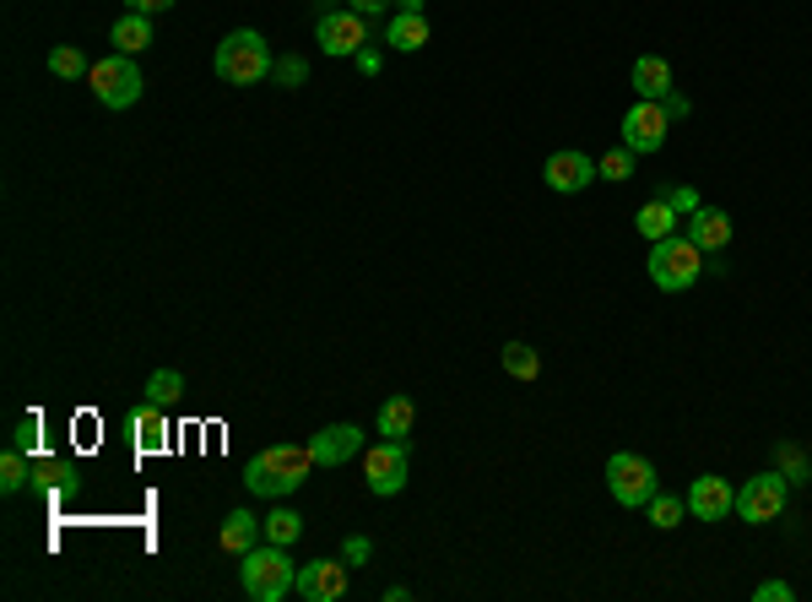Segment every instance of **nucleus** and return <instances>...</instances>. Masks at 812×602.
<instances>
[{
  "label": "nucleus",
  "mask_w": 812,
  "mask_h": 602,
  "mask_svg": "<svg viewBox=\"0 0 812 602\" xmlns=\"http://www.w3.org/2000/svg\"><path fill=\"white\" fill-rule=\"evenodd\" d=\"M314 467V451L310 445H266V451H255L250 467H245V488L260 494V499H282V494H293Z\"/></svg>",
  "instance_id": "obj_1"
},
{
  "label": "nucleus",
  "mask_w": 812,
  "mask_h": 602,
  "mask_svg": "<svg viewBox=\"0 0 812 602\" xmlns=\"http://www.w3.org/2000/svg\"><path fill=\"white\" fill-rule=\"evenodd\" d=\"M239 581H245V592H250L255 602H282L288 592H293V581H299L293 553H288L282 542H255L250 553H245Z\"/></svg>",
  "instance_id": "obj_2"
},
{
  "label": "nucleus",
  "mask_w": 812,
  "mask_h": 602,
  "mask_svg": "<svg viewBox=\"0 0 812 602\" xmlns=\"http://www.w3.org/2000/svg\"><path fill=\"white\" fill-rule=\"evenodd\" d=\"M212 66L223 82H234V87H255V82H266L271 76V44L255 33V28H239V33H228L223 44H217V55H212Z\"/></svg>",
  "instance_id": "obj_3"
},
{
  "label": "nucleus",
  "mask_w": 812,
  "mask_h": 602,
  "mask_svg": "<svg viewBox=\"0 0 812 602\" xmlns=\"http://www.w3.org/2000/svg\"><path fill=\"white\" fill-rule=\"evenodd\" d=\"M699 271H704V250H699L688 234H667V239L650 245V282H656L661 293H683V288H693Z\"/></svg>",
  "instance_id": "obj_4"
},
{
  "label": "nucleus",
  "mask_w": 812,
  "mask_h": 602,
  "mask_svg": "<svg viewBox=\"0 0 812 602\" xmlns=\"http://www.w3.org/2000/svg\"><path fill=\"white\" fill-rule=\"evenodd\" d=\"M314 39H320V50H325L331 61H358V50L375 44V39H369V17H358L353 6L325 11V17L314 22Z\"/></svg>",
  "instance_id": "obj_5"
},
{
  "label": "nucleus",
  "mask_w": 812,
  "mask_h": 602,
  "mask_svg": "<svg viewBox=\"0 0 812 602\" xmlns=\"http://www.w3.org/2000/svg\"><path fill=\"white\" fill-rule=\"evenodd\" d=\"M87 82H93V93H98L104 109H130V104L141 98V71H136V61L120 55V50L87 71Z\"/></svg>",
  "instance_id": "obj_6"
},
{
  "label": "nucleus",
  "mask_w": 812,
  "mask_h": 602,
  "mask_svg": "<svg viewBox=\"0 0 812 602\" xmlns=\"http://www.w3.org/2000/svg\"><path fill=\"white\" fill-rule=\"evenodd\" d=\"M607 488H613V499H618V505L639 510V505H650V494H656L661 483H656V467H650L645 456L618 451V456L607 462Z\"/></svg>",
  "instance_id": "obj_7"
},
{
  "label": "nucleus",
  "mask_w": 812,
  "mask_h": 602,
  "mask_svg": "<svg viewBox=\"0 0 812 602\" xmlns=\"http://www.w3.org/2000/svg\"><path fill=\"white\" fill-rule=\"evenodd\" d=\"M624 147L634 158H650V152H661L667 147V131H672V120H667V109L656 104V98H639L634 109L624 115Z\"/></svg>",
  "instance_id": "obj_8"
},
{
  "label": "nucleus",
  "mask_w": 812,
  "mask_h": 602,
  "mask_svg": "<svg viewBox=\"0 0 812 602\" xmlns=\"http://www.w3.org/2000/svg\"><path fill=\"white\" fill-rule=\"evenodd\" d=\"M786 472H758V477H748L743 488H737V516L743 522H753V527H764V522H775L780 510H786Z\"/></svg>",
  "instance_id": "obj_9"
},
{
  "label": "nucleus",
  "mask_w": 812,
  "mask_h": 602,
  "mask_svg": "<svg viewBox=\"0 0 812 602\" xmlns=\"http://www.w3.org/2000/svg\"><path fill=\"white\" fill-rule=\"evenodd\" d=\"M369 494L379 499H390V494H401L407 488V472H412V456H407V440H379L375 451H369Z\"/></svg>",
  "instance_id": "obj_10"
},
{
  "label": "nucleus",
  "mask_w": 812,
  "mask_h": 602,
  "mask_svg": "<svg viewBox=\"0 0 812 602\" xmlns=\"http://www.w3.org/2000/svg\"><path fill=\"white\" fill-rule=\"evenodd\" d=\"M347 559H310V565H299V581H293V592L304 602H342L347 598Z\"/></svg>",
  "instance_id": "obj_11"
},
{
  "label": "nucleus",
  "mask_w": 812,
  "mask_h": 602,
  "mask_svg": "<svg viewBox=\"0 0 812 602\" xmlns=\"http://www.w3.org/2000/svg\"><path fill=\"white\" fill-rule=\"evenodd\" d=\"M732 510H737V488L726 477H715V472L693 477V488H688V516L693 522H726Z\"/></svg>",
  "instance_id": "obj_12"
},
{
  "label": "nucleus",
  "mask_w": 812,
  "mask_h": 602,
  "mask_svg": "<svg viewBox=\"0 0 812 602\" xmlns=\"http://www.w3.org/2000/svg\"><path fill=\"white\" fill-rule=\"evenodd\" d=\"M542 180H548V191L574 196V191H585V185L596 180V158H585V152L563 147V152H553V158L542 163Z\"/></svg>",
  "instance_id": "obj_13"
},
{
  "label": "nucleus",
  "mask_w": 812,
  "mask_h": 602,
  "mask_svg": "<svg viewBox=\"0 0 812 602\" xmlns=\"http://www.w3.org/2000/svg\"><path fill=\"white\" fill-rule=\"evenodd\" d=\"M310 451H314V467H342V462H353L364 451V429L358 423H331V429H320L310 440Z\"/></svg>",
  "instance_id": "obj_14"
},
{
  "label": "nucleus",
  "mask_w": 812,
  "mask_h": 602,
  "mask_svg": "<svg viewBox=\"0 0 812 602\" xmlns=\"http://www.w3.org/2000/svg\"><path fill=\"white\" fill-rule=\"evenodd\" d=\"M126 434H136V451H141V456L163 451V445H169V418H163V407L141 401L136 412H126Z\"/></svg>",
  "instance_id": "obj_15"
},
{
  "label": "nucleus",
  "mask_w": 812,
  "mask_h": 602,
  "mask_svg": "<svg viewBox=\"0 0 812 602\" xmlns=\"http://www.w3.org/2000/svg\"><path fill=\"white\" fill-rule=\"evenodd\" d=\"M688 239H693L704 256H715V250L732 245V217H726L721 206H699V212L688 217Z\"/></svg>",
  "instance_id": "obj_16"
},
{
  "label": "nucleus",
  "mask_w": 812,
  "mask_h": 602,
  "mask_svg": "<svg viewBox=\"0 0 812 602\" xmlns=\"http://www.w3.org/2000/svg\"><path fill=\"white\" fill-rule=\"evenodd\" d=\"M260 537H266V516H255V510H228V516H223V533H217V542H223L228 553H239V559H245Z\"/></svg>",
  "instance_id": "obj_17"
},
{
  "label": "nucleus",
  "mask_w": 812,
  "mask_h": 602,
  "mask_svg": "<svg viewBox=\"0 0 812 602\" xmlns=\"http://www.w3.org/2000/svg\"><path fill=\"white\" fill-rule=\"evenodd\" d=\"M385 44L401 50V55L423 50V44H429V17H423V11H396V17L385 22Z\"/></svg>",
  "instance_id": "obj_18"
},
{
  "label": "nucleus",
  "mask_w": 812,
  "mask_h": 602,
  "mask_svg": "<svg viewBox=\"0 0 812 602\" xmlns=\"http://www.w3.org/2000/svg\"><path fill=\"white\" fill-rule=\"evenodd\" d=\"M628 76H634V93H639V98H656V104H661V98L672 93V66H667L661 55H639Z\"/></svg>",
  "instance_id": "obj_19"
},
{
  "label": "nucleus",
  "mask_w": 812,
  "mask_h": 602,
  "mask_svg": "<svg viewBox=\"0 0 812 602\" xmlns=\"http://www.w3.org/2000/svg\"><path fill=\"white\" fill-rule=\"evenodd\" d=\"M109 44L120 50V55H141L147 44H152V17H141V11H126L115 28H109Z\"/></svg>",
  "instance_id": "obj_20"
},
{
  "label": "nucleus",
  "mask_w": 812,
  "mask_h": 602,
  "mask_svg": "<svg viewBox=\"0 0 812 602\" xmlns=\"http://www.w3.org/2000/svg\"><path fill=\"white\" fill-rule=\"evenodd\" d=\"M412 418H418L412 397L379 401V440H407V434H412Z\"/></svg>",
  "instance_id": "obj_21"
},
{
  "label": "nucleus",
  "mask_w": 812,
  "mask_h": 602,
  "mask_svg": "<svg viewBox=\"0 0 812 602\" xmlns=\"http://www.w3.org/2000/svg\"><path fill=\"white\" fill-rule=\"evenodd\" d=\"M634 228H639V234H645V239L656 245V239H667V234H678V212H672L667 201L656 196V201H645V206H639V217H634Z\"/></svg>",
  "instance_id": "obj_22"
},
{
  "label": "nucleus",
  "mask_w": 812,
  "mask_h": 602,
  "mask_svg": "<svg viewBox=\"0 0 812 602\" xmlns=\"http://www.w3.org/2000/svg\"><path fill=\"white\" fill-rule=\"evenodd\" d=\"M499 364H504L509 380H537V375H542V358H537V347H526V342H509L499 353Z\"/></svg>",
  "instance_id": "obj_23"
},
{
  "label": "nucleus",
  "mask_w": 812,
  "mask_h": 602,
  "mask_svg": "<svg viewBox=\"0 0 812 602\" xmlns=\"http://www.w3.org/2000/svg\"><path fill=\"white\" fill-rule=\"evenodd\" d=\"M180 397H185V375L180 369H152L147 375V401L152 407H174Z\"/></svg>",
  "instance_id": "obj_24"
},
{
  "label": "nucleus",
  "mask_w": 812,
  "mask_h": 602,
  "mask_svg": "<svg viewBox=\"0 0 812 602\" xmlns=\"http://www.w3.org/2000/svg\"><path fill=\"white\" fill-rule=\"evenodd\" d=\"M28 483H33V462H28V451H17V445H11V451L0 456V488H6V494H17V488H28Z\"/></svg>",
  "instance_id": "obj_25"
},
{
  "label": "nucleus",
  "mask_w": 812,
  "mask_h": 602,
  "mask_svg": "<svg viewBox=\"0 0 812 602\" xmlns=\"http://www.w3.org/2000/svg\"><path fill=\"white\" fill-rule=\"evenodd\" d=\"M299 537H304V516H299V510H271V516H266V542L293 548Z\"/></svg>",
  "instance_id": "obj_26"
},
{
  "label": "nucleus",
  "mask_w": 812,
  "mask_h": 602,
  "mask_svg": "<svg viewBox=\"0 0 812 602\" xmlns=\"http://www.w3.org/2000/svg\"><path fill=\"white\" fill-rule=\"evenodd\" d=\"M645 510H650V527H661V533H667V527H678V522H683L688 499H678V494H661V488H656Z\"/></svg>",
  "instance_id": "obj_27"
},
{
  "label": "nucleus",
  "mask_w": 812,
  "mask_h": 602,
  "mask_svg": "<svg viewBox=\"0 0 812 602\" xmlns=\"http://www.w3.org/2000/svg\"><path fill=\"white\" fill-rule=\"evenodd\" d=\"M50 71L55 76H65V82H76V76H87V55L82 50H71V44H61V50H50Z\"/></svg>",
  "instance_id": "obj_28"
},
{
  "label": "nucleus",
  "mask_w": 812,
  "mask_h": 602,
  "mask_svg": "<svg viewBox=\"0 0 812 602\" xmlns=\"http://www.w3.org/2000/svg\"><path fill=\"white\" fill-rule=\"evenodd\" d=\"M596 174H602V180H613V185H624L628 174H634V152H628V147H618V152L596 158Z\"/></svg>",
  "instance_id": "obj_29"
},
{
  "label": "nucleus",
  "mask_w": 812,
  "mask_h": 602,
  "mask_svg": "<svg viewBox=\"0 0 812 602\" xmlns=\"http://www.w3.org/2000/svg\"><path fill=\"white\" fill-rule=\"evenodd\" d=\"M271 76H277V87H304V76H310V61H304V55H282V61L271 66Z\"/></svg>",
  "instance_id": "obj_30"
},
{
  "label": "nucleus",
  "mask_w": 812,
  "mask_h": 602,
  "mask_svg": "<svg viewBox=\"0 0 812 602\" xmlns=\"http://www.w3.org/2000/svg\"><path fill=\"white\" fill-rule=\"evenodd\" d=\"M661 201H667V206H672V212H678V217H693V212H699V206H704V201H699V191H693V185H672V191H661Z\"/></svg>",
  "instance_id": "obj_31"
},
{
  "label": "nucleus",
  "mask_w": 812,
  "mask_h": 602,
  "mask_svg": "<svg viewBox=\"0 0 812 602\" xmlns=\"http://www.w3.org/2000/svg\"><path fill=\"white\" fill-rule=\"evenodd\" d=\"M33 440H39V418H22V423H17V440H11V445L33 456Z\"/></svg>",
  "instance_id": "obj_32"
},
{
  "label": "nucleus",
  "mask_w": 812,
  "mask_h": 602,
  "mask_svg": "<svg viewBox=\"0 0 812 602\" xmlns=\"http://www.w3.org/2000/svg\"><path fill=\"white\" fill-rule=\"evenodd\" d=\"M369 553H375V548H369V537H347V548H342V559H347V565H369Z\"/></svg>",
  "instance_id": "obj_33"
},
{
  "label": "nucleus",
  "mask_w": 812,
  "mask_h": 602,
  "mask_svg": "<svg viewBox=\"0 0 812 602\" xmlns=\"http://www.w3.org/2000/svg\"><path fill=\"white\" fill-rule=\"evenodd\" d=\"M753 598H758V602H791V598H797V592H791L786 581H764V587H758Z\"/></svg>",
  "instance_id": "obj_34"
},
{
  "label": "nucleus",
  "mask_w": 812,
  "mask_h": 602,
  "mask_svg": "<svg viewBox=\"0 0 812 602\" xmlns=\"http://www.w3.org/2000/svg\"><path fill=\"white\" fill-rule=\"evenodd\" d=\"M661 109H667V120H688V109H693V104H688L683 93H678V87H672V93H667V98H661Z\"/></svg>",
  "instance_id": "obj_35"
},
{
  "label": "nucleus",
  "mask_w": 812,
  "mask_h": 602,
  "mask_svg": "<svg viewBox=\"0 0 812 602\" xmlns=\"http://www.w3.org/2000/svg\"><path fill=\"white\" fill-rule=\"evenodd\" d=\"M780 456H786V483H808V462H802V456H797V451H791V445H786V451H780Z\"/></svg>",
  "instance_id": "obj_36"
},
{
  "label": "nucleus",
  "mask_w": 812,
  "mask_h": 602,
  "mask_svg": "<svg viewBox=\"0 0 812 602\" xmlns=\"http://www.w3.org/2000/svg\"><path fill=\"white\" fill-rule=\"evenodd\" d=\"M353 66H358V76H379V50H375V44H369V50H358V61H353Z\"/></svg>",
  "instance_id": "obj_37"
},
{
  "label": "nucleus",
  "mask_w": 812,
  "mask_h": 602,
  "mask_svg": "<svg viewBox=\"0 0 812 602\" xmlns=\"http://www.w3.org/2000/svg\"><path fill=\"white\" fill-rule=\"evenodd\" d=\"M174 0H126V11H141V17H158V11H169Z\"/></svg>",
  "instance_id": "obj_38"
},
{
  "label": "nucleus",
  "mask_w": 812,
  "mask_h": 602,
  "mask_svg": "<svg viewBox=\"0 0 812 602\" xmlns=\"http://www.w3.org/2000/svg\"><path fill=\"white\" fill-rule=\"evenodd\" d=\"M347 6H353L358 17H379V11H390L396 0H347Z\"/></svg>",
  "instance_id": "obj_39"
},
{
  "label": "nucleus",
  "mask_w": 812,
  "mask_h": 602,
  "mask_svg": "<svg viewBox=\"0 0 812 602\" xmlns=\"http://www.w3.org/2000/svg\"><path fill=\"white\" fill-rule=\"evenodd\" d=\"M396 11H423V0H396Z\"/></svg>",
  "instance_id": "obj_40"
}]
</instances>
